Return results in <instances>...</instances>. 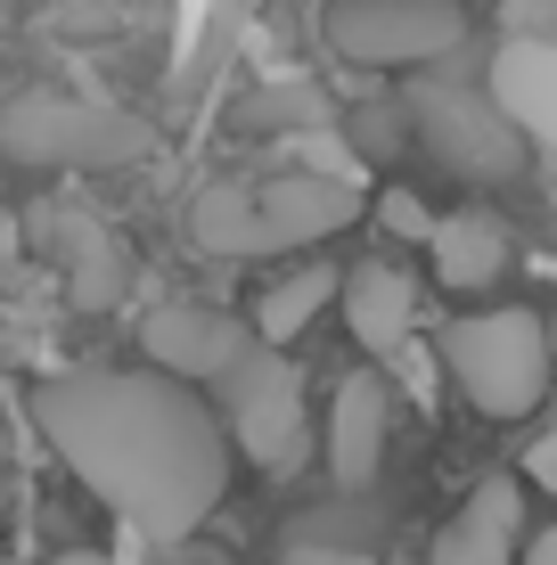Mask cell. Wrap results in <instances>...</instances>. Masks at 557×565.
Masks as SVG:
<instances>
[{"instance_id":"6da1fadb","label":"cell","mask_w":557,"mask_h":565,"mask_svg":"<svg viewBox=\"0 0 557 565\" xmlns=\"http://www.w3.org/2000/svg\"><path fill=\"white\" fill-rule=\"evenodd\" d=\"M50 451L107 500L131 533L189 541L229 492V426L172 369H66L33 385Z\"/></svg>"},{"instance_id":"7a4b0ae2","label":"cell","mask_w":557,"mask_h":565,"mask_svg":"<svg viewBox=\"0 0 557 565\" xmlns=\"http://www.w3.org/2000/svg\"><path fill=\"white\" fill-rule=\"evenodd\" d=\"M435 353H443L451 385H459L484 418H525V411H542V394H549V377H557V337H549L542 311H525V303L451 320Z\"/></svg>"},{"instance_id":"3957f363","label":"cell","mask_w":557,"mask_h":565,"mask_svg":"<svg viewBox=\"0 0 557 565\" xmlns=\"http://www.w3.org/2000/svg\"><path fill=\"white\" fill-rule=\"evenodd\" d=\"M0 156L25 172H115L148 156V124L74 90H17L0 107Z\"/></svg>"},{"instance_id":"277c9868","label":"cell","mask_w":557,"mask_h":565,"mask_svg":"<svg viewBox=\"0 0 557 565\" xmlns=\"http://www.w3.org/2000/svg\"><path fill=\"white\" fill-rule=\"evenodd\" d=\"M410 99V140L435 156V164L451 172V181H475V189H501L525 172L533 140L516 131V115L492 99V83H443V74H427V83L401 90Z\"/></svg>"},{"instance_id":"5b68a950","label":"cell","mask_w":557,"mask_h":565,"mask_svg":"<svg viewBox=\"0 0 557 565\" xmlns=\"http://www.w3.org/2000/svg\"><path fill=\"white\" fill-rule=\"evenodd\" d=\"M320 33L344 66L369 74H418L443 66L468 42V9L459 0H329L320 9Z\"/></svg>"},{"instance_id":"8992f818","label":"cell","mask_w":557,"mask_h":565,"mask_svg":"<svg viewBox=\"0 0 557 565\" xmlns=\"http://www.w3.org/2000/svg\"><path fill=\"white\" fill-rule=\"evenodd\" d=\"M222 426L255 467L296 476L312 451V411H303V369L287 361V344H246L222 377Z\"/></svg>"},{"instance_id":"52a82bcc","label":"cell","mask_w":557,"mask_h":565,"mask_svg":"<svg viewBox=\"0 0 557 565\" xmlns=\"http://www.w3.org/2000/svg\"><path fill=\"white\" fill-rule=\"evenodd\" d=\"M25 246L66 279L74 311H115V303H124V287H131V270H140V263H131V246L115 238L99 213H83V205H33L25 213Z\"/></svg>"},{"instance_id":"ba28073f","label":"cell","mask_w":557,"mask_h":565,"mask_svg":"<svg viewBox=\"0 0 557 565\" xmlns=\"http://www.w3.org/2000/svg\"><path fill=\"white\" fill-rule=\"evenodd\" d=\"M140 344H148V361L172 369V377H189V385H222L229 377V361L246 353V320H229L222 303H157L140 320Z\"/></svg>"},{"instance_id":"9c48e42d","label":"cell","mask_w":557,"mask_h":565,"mask_svg":"<svg viewBox=\"0 0 557 565\" xmlns=\"http://www.w3.org/2000/svg\"><path fill=\"white\" fill-rule=\"evenodd\" d=\"M255 198H263L271 255H303V246L361 222V189L336 181V172H271V181H255Z\"/></svg>"},{"instance_id":"30bf717a","label":"cell","mask_w":557,"mask_h":565,"mask_svg":"<svg viewBox=\"0 0 557 565\" xmlns=\"http://www.w3.org/2000/svg\"><path fill=\"white\" fill-rule=\"evenodd\" d=\"M492 99L516 115L542 164H557V33H501L492 50Z\"/></svg>"},{"instance_id":"8fae6325","label":"cell","mask_w":557,"mask_h":565,"mask_svg":"<svg viewBox=\"0 0 557 565\" xmlns=\"http://www.w3.org/2000/svg\"><path fill=\"white\" fill-rule=\"evenodd\" d=\"M516 533H525V492H516V476H484L451 509V524L435 533L427 565H516Z\"/></svg>"},{"instance_id":"7c38bea8","label":"cell","mask_w":557,"mask_h":565,"mask_svg":"<svg viewBox=\"0 0 557 565\" xmlns=\"http://www.w3.org/2000/svg\"><path fill=\"white\" fill-rule=\"evenodd\" d=\"M344 328H353V344L361 353H401L410 344V328H418V279L401 263H353L344 270Z\"/></svg>"},{"instance_id":"4fadbf2b","label":"cell","mask_w":557,"mask_h":565,"mask_svg":"<svg viewBox=\"0 0 557 565\" xmlns=\"http://www.w3.org/2000/svg\"><path fill=\"white\" fill-rule=\"evenodd\" d=\"M386 377H344L336 402H329V476L344 483V492H361V483L386 467Z\"/></svg>"},{"instance_id":"5bb4252c","label":"cell","mask_w":557,"mask_h":565,"mask_svg":"<svg viewBox=\"0 0 557 565\" xmlns=\"http://www.w3.org/2000/svg\"><path fill=\"white\" fill-rule=\"evenodd\" d=\"M427 255H435V279H443V287H459V296H475V287H492V279L508 270L516 238H508V222H501V213L468 205V213H443V222H435Z\"/></svg>"},{"instance_id":"9a60e30c","label":"cell","mask_w":557,"mask_h":565,"mask_svg":"<svg viewBox=\"0 0 557 565\" xmlns=\"http://www.w3.org/2000/svg\"><path fill=\"white\" fill-rule=\"evenodd\" d=\"M189 238H197V255H214V263H263L271 255V230H263L255 181L197 189V198H189Z\"/></svg>"},{"instance_id":"2e32d148","label":"cell","mask_w":557,"mask_h":565,"mask_svg":"<svg viewBox=\"0 0 557 565\" xmlns=\"http://www.w3.org/2000/svg\"><path fill=\"white\" fill-rule=\"evenodd\" d=\"M336 296H344L336 270H287V279H271V287L255 296V337H263V344H296Z\"/></svg>"},{"instance_id":"e0dca14e","label":"cell","mask_w":557,"mask_h":565,"mask_svg":"<svg viewBox=\"0 0 557 565\" xmlns=\"http://www.w3.org/2000/svg\"><path fill=\"white\" fill-rule=\"evenodd\" d=\"M320 124H329V107H320V90H303L296 74H279L271 90L246 99V131H320Z\"/></svg>"},{"instance_id":"ac0fdd59","label":"cell","mask_w":557,"mask_h":565,"mask_svg":"<svg viewBox=\"0 0 557 565\" xmlns=\"http://www.w3.org/2000/svg\"><path fill=\"white\" fill-rule=\"evenodd\" d=\"M401 131H410V99H386V107H361L353 115V140L369 148V156H394Z\"/></svg>"},{"instance_id":"d6986e66","label":"cell","mask_w":557,"mask_h":565,"mask_svg":"<svg viewBox=\"0 0 557 565\" xmlns=\"http://www.w3.org/2000/svg\"><path fill=\"white\" fill-rule=\"evenodd\" d=\"M377 213H386V230H394V238H418V246L435 238V213L418 205L410 189H386V205H377Z\"/></svg>"},{"instance_id":"ffe728a7","label":"cell","mask_w":557,"mask_h":565,"mask_svg":"<svg viewBox=\"0 0 557 565\" xmlns=\"http://www.w3.org/2000/svg\"><path fill=\"white\" fill-rule=\"evenodd\" d=\"M501 33H557V0H501Z\"/></svg>"},{"instance_id":"44dd1931","label":"cell","mask_w":557,"mask_h":565,"mask_svg":"<svg viewBox=\"0 0 557 565\" xmlns=\"http://www.w3.org/2000/svg\"><path fill=\"white\" fill-rule=\"evenodd\" d=\"M525 476H533V492H549L557 500V418L533 435V451H525Z\"/></svg>"},{"instance_id":"7402d4cb","label":"cell","mask_w":557,"mask_h":565,"mask_svg":"<svg viewBox=\"0 0 557 565\" xmlns=\"http://www.w3.org/2000/svg\"><path fill=\"white\" fill-rule=\"evenodd\" d=\"M296 565H377V557H361V550H312V557H296Z\"/></svg>"},{"instance_id":"603a6c76","label":"cell","mask_w":557,"mask_h":565,"mask_svg":"<svg viewBox=\"0 0 557 565\" xmlns=\"http://www.w3.org/2000/svg\"><path fill=\"white\" fill-rule=\"evenodd\" d=\"M525 565H557V524H549V533H542V541L525 550Z\"/></svg>"},{"instance_id":"cb8c5ba5","label":"cell","mask_w":557,"mask_h":565,"mask_svg":"<svg viewBox=\"0 0 557 565\" xmlns=\"http://www.w3.org/2000/svg\"><path fill=\"white\" fill-rule=\"evenodd\" d=\"M50 565H115V557H107V550H57Z\"/></svg>"},{"instance_id":"d4e9b609","label":"cell","mask_w":557,"mask_h":565,"mask_svg":"<svg viewBox=\"0 0 557 565\" xmlns=\"http://www.w3.org/2000/svg\"><path fill=\"white\" fill-rule=\"evenodd\" d=\"M0 476H9V435H0Z\"/></svg>"},{"instance_id":"484cf974","label":"cell","mask_w":557,"mask_h":565,"mask_svg":"<svg viewBox=\"0 0 557 565\" xmlns=\"http://www.w3.org/2000/svg\"><path fill=\"white\" fill-rule=\"evenodd\" d=\"M0 565H25V557H0Z\"/></svg>"},{"instance_id":"4316f807","label":"cell","mask_w":557,"mask_h":565,"mask_svg":"<svg viewBox=\"0 0 557 565\" xmlns=\"http://www.w3.org/2000/svg\"><path fill=\"white\" fill-rule=\"evenodd\" d=\"M549 337H557V311H549Z\"/></svg>"}]
</instances>
